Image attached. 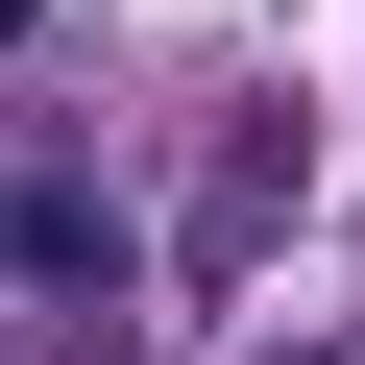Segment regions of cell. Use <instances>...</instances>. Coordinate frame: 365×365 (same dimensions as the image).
<instances>
[{
	"label": "cell",
	"mask_w": 365,
	"mask_h": 365,
	"mask_svg": "<svg viewBox=\"0 0 365 365\" xmlns=\"http://www.w3.org/2000/svg\"><path fill=\"white\" fill-rule=\"evenodd\" d=\"M0 244H25L49 292H122V244H98V195H73V170H49V195H0Z\"/></svg>",
	"instance_id": "cell-1"
},
{
	"label": "cell",
	"mask_w": 365,
	"mask_h": 365,
	"mask_svg": "<svg viewBox=\"0 0 365 365\" xmlns=\"http://www.w3.org/2000/svg\"><path fill=\"white\" fill-rule=\"evenodd\" d=\"M268 170H292V122H268V98H220V220H195V244H220V268H244V244H268Z\"/></svg>",
	"instance_id": "cell-2"
}]
</instances>
